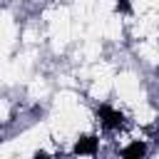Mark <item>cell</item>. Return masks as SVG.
Instances as JSON below:
<instances>
[{"instance_id": "cell-2", "label": "cell", "mask_w": 159, "mask_h": 159, "mask_svg": "<svg viewBox=\"0 0 159 159\" xmlns=\"http://www.w3.org/2000/svg\"><path fill=\"white\" fill-rule=\"evenodd\" d=\"M97 144H99V139L97 137H92V134H87V137H80L77 139V144H75V154H97Z\"/></svg>"}, {"instance_id": "cell-4", "label": "cell", "mask_w": 159, "mask_h": 159, "mask_svg": "<svg viewBox=\"0 0 159 159\" xmlns=\"http://www.w3.org/2000/svg\"><path fill=\"white\" fill-rule=\"evenodd\" d=\"M114 10H117V12H129V10H132V7H129V0H117V2H114Z\"/></svg>"}, {"instance_id": "cell-3", "label": "cell", "mask_w": 159, "mask_h": 159, "mask_svg": "<svg viewBox=\"0 0 159 159\" xmlns=\"http://www.w3.org/2000/svg\"><path fill=\"white\" fill-rule=\"evenodd\" d=\"M144 154H147V144H144V142H132L129 147L122 149V157H124V159H139V157H144Z\"/></svg>"}, {"instance_id": "cell-1", "label": "cell", "mask_w": 159, "mask_h": 159, "mask_svg": "<svg viewBox=\"0 0 159 159\" xmlns=\"http://www.w3.org/2000/svg\"><path fill=\"white\" fill-rule=\"evenodd\" d=\"M97 117H99V124L104 129H122L124 127V114L109 104H99L97 107Z\"/></svg>"}]
</instances>
